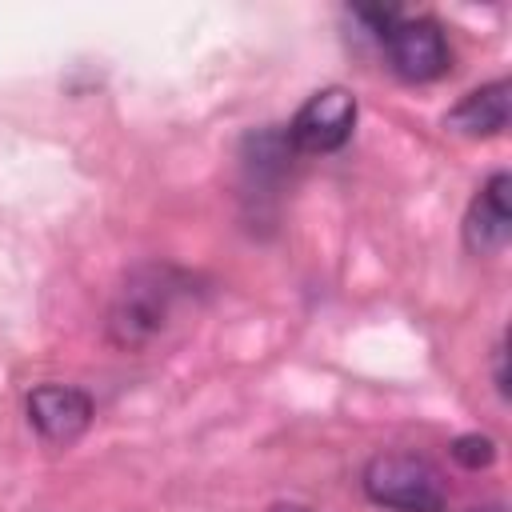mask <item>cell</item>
I'll return each mask as SVG.
<instances>
[{"label":"cell","mask_w":512,"mask_h":512,"mask_svg":"<svg viewBox=\"0 0 512 512\" xmlns=\"http://www.w3.org/2000/svg\"><path fill=\"white\" fill-rule=\"evenodd\" d=\"M188 280L168 268V264H144L136 272H128V280L116 288V300L108 308V336L120 348H144L148 340H156L176 304L184 300Z\"/></svg>","instance_id":"1"},{"label":"cell","mask_w":512,"mask_h":512,"mask_svg":"<svg viewBox=\"0 0 512 512\" xmlns=\"http://www.w3.org/2000/svg\"><path fill=\"white\" fill-rule=\"evenodd\" d=\"M364 496L396 512H444V476L436 464L412 452H376L364 464Z\"/></svg>","instance_id":"2"},{"label":"cell","mask_w":512,"mask_h":512,"mask_svg":"<svg viewBox=\"0 0 512 512\" xmlns=\"http://www.w3.org/2000/svg\"><path fill=\"white\" fill-rule=\"evenodd\" d=\"M388 68L408 84H432L452 68V48L444 28L428 16H400L380 40Z\"/></svg>","instance_id":"3"},{"label":"cell","mask_w":512,"mask_h":512,"mask_svg":"<svg viewBox=\"0 0 512 512\" xmlns=\"http://www.w3.org/2000/svg\"><path fill=\"white\" fill-rule=\"evenodd\" d=\"M352 128H356V96L340 84H328L296 108L284 140L292 152L324 156V152H336L352 136Z\"/></svg>","instance_id":"4"},{"label":"cell","mask_w":512,"mask_h":512,"mask_svg":"<svg viewBox=\"0 0 512 512\" xmlns=\"http://www.w3.org/2000/svg\"><path fill=\"white\" fill-rule=\"evenodd\" d=\"M24 412H28V424L36 428V436L44 444L68 448L88 432L96 404L76 384H36L24 400Z\"/></svg>","instance_id":"5"},{"label":"cell","mask_w":512,"mask_h":512,"mask_svg":"<svg viewBox=\"0 0 512 512\" xmlns=\"http://www.w3.org/2000/svg\"><path fill=\"white\" fill-rule=\"evenodd\" d=\"M508 192H512V176L508 172H492L476 188V196H472V204L464 212V244H468V252L492 256V252H500L508 244V236H512Z\"/></svg>","instance_id":"6"},{"label":"cell","mask_w":512,"mask_h":512,"mask_svg":"<svg viewBox=\"0 0 512 512\" xmlns=\"http://www.w3.org/2000/svg\"><path fill=\"white\" fill-rule=\"evenodd\" d=\"M508 92H512L508 80L480 84V88L464 92L456 108H448L444 124H448L452 132H460V136H472V140H480V136H500V132L508 128V100H512Z\"/></svg>","instance_id":"7"},{"label":"cell","mask_w":512,"mask_h":512,"mask_svg":"<svg viewBox=\"0 0 512 512\" xmlns=\"http://www.w3.org/2000/svg\"><path fill=\"white\" fill-rule=\"evenodd\" d=\"M452 460L456 464H464V468H488L492 460H496V440L492 436H480V432H468V436H456L452 440Z\"/></svg>","instance_id":"8"},{"label":"cell","mask_w":512,"mask_h":512,"mask_svg":"<svg viewBox=\"0 0 512 512\" xmlns=\"http://www.w3.org/2000/svg\"><path fill=\"white\" fill-rule=\"evenodd\" d=\"M504 356H508V348H504V340L492 348V368H496V392L500 396H508V372H504Z\"/></svg>","instance_id":"9"},{"label":"cell","mask_w":512,"mask_h":512,"mask_svg":"<svg viewBox=\"0 0 512 512\" xmlns=\"http://www.w3.org/2000/svg\"><path fill=\"white\" fill-rule=\"evenodd\" d=\"M272 512H316V508H308V504H276Z\"/></svg>","instance_id":"10"}]
</instances>
